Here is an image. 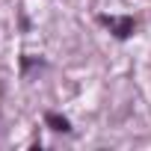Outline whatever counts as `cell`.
I'll return each mask as SVG.
<instances>
[{
	"instance_id": "obj_1",
	"label": "cell",
	"mask_w": 151,
	"mask_h": 151,
	"mask_svg": "<svg viewBox=\"0 0 151 151\" xmlns=\"http://www.w3.org/2000/svg\"><path fill=\"white\" fill-rule=\"evenodd\" d=\"M101 21H104V24H107V27H110V30H113L119 39L133 36V27H136V24H133V18H127V15H124V18H107V15H104Z\"/></svg>"
},
{
	"instance_id": "obj_2",
	"label": "cell",
	"mask_w": 151,
	"mask_h": 151,
	"mask_svg": "<svg viewBox=\"0 0 151 151\" xmlns=\"http://www.w3.org/2000/svg\"><path fill=\"white\" fill-rule=\"evenodd\" d=\"M45 122L50 124V130H59V133H68V130H71L68 119H65V116H59V113H47V116H45Z\"/></svg>"
}]
</instances>
